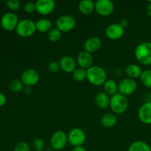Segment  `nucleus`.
<instances>
[{
    "label": "nucleus",
    "mask_w": 151,
    "mask_h": 151,
    "mask_svg": "<svg viewBox=\"0 0 151 151\" xmlns=\"http://www.w3.org/2000/svg\"><path fill=\"white\" fill-rule=\"evenodd\" d=\"M87 78L88 82L93 86H100L106 83L107 79L106 70L98 66H92L87 69Z\"/></svg>",
    "instance_id": "1"
},
{
    "label": "nucleus",
    "mask_w": 151,
    "mask_h": 151,
    "mask_svg": "<svg viewBox=\"0 0 151 151\" xmlns=\"http://www.w3.org/2000/svg\"><path fill=\"white\" fill-rule=\"evenodd\" d=\"M135 58L142 65H151V42H143L139 44L134 52Z\"/></svg>",
    "instance_id": "2"
},
{
    "label": "nucleus",
    "mask_w": 151,
    "mask_h": 151,
    "mask_svg": "<svg viewBox=\"0 0 151 151\" xmlns=\"http://www.w3.org/2000/svg\"><path fill=\"white\" fill-rule=\"evenodd\" d=\"M129 102L126 96L118 92L111 96L110 99V108L113 112L117 114H121L126 111L128 108Z\"/></svg>",
    "instance_id": "3"
},
{
    "label": "nucleus",
    "mask_w": 151,
    "mask_h": 151,
    "mask_svg": "<svg viewBox=\"0 0 151 151\" xmlns=\"http://www.w3.org/2000/svg\"><path fill=\"white\" fill-rule=\"evenodd\" d=\"M36 30L35 23L31 19H23L18 24L16 28V32L22 38H29L34 35Z\"/></svg>",
    "instance_id": "4"
},
{
    "label": "nucleus",
    "mask_w": 151,
    "mask_h": 151,
    "mask_svg": "<svg viewBox=\"0 0 151 151\" xmlns=\"http://www.w3.org/2000/svg\"><path fill=\"white\" fill-rule=\"evenodd\" d=\"M56 27L60 32H67L72 31L76 26V20L70 15L60 16L56 20Z\"/></svg>",
    "instance_id": "5"
},
{
    "label": "nucleus",
    "mask_w": 151,
    "mask_h": 151,
    "mask_svg": "<svg viewBox=\"0 0 151 151\" xmlns=\"http://www.w3.org/2000/svg\"><path fill=\"white\" fill-rule=\"evenodd\" d=\"M86 141V134L80 128H74L69 131L68 142L74 147L82 146Z\"/></svg>",
    "instance_id": "6"
},
{
    "label": "nucleus",
    "mask_w": 151,
    "mask_h": 151,
    "mask_svg": "<svg viewBox=\"0 0 151 151\" xmlns=\"http://www.w3.org/2000/svg\"><path fill=\"white\" fill-rule=\"evenodd\" d=\"M68 141V136L63 131H57L52 134L50 139V145L54 150H60L66 146Z\"/></svg>",
    "instance_id": "7"
},
{
    "label": "nucleus",
    "mask_w": 151,
    "mask_h": 151,
    "mask_svg": "<svg viewBox=\"0 0 151 151\" xmlns=\"http://www.w3.org/2000/svg\"><path fill=\"white\" fill-rule=\"evenodd\" d=\"M137 88V83L135 80L127 78L122 80L118 83V91L119 93L125 96H128L135 92Z\"/></svg>",
    "instance_id": "8"
},
{
    "label": "nucleus",
    "mask_w": 151,
    "mask_h": 151,
    "mask_svg": "<svg viewBox=\"0 0 151 151\" xmlns=\"http://www.w3.org/2000/svg\"><path fill=\"white\" fill-rule=\"evenodd\" d=\"M19 22L17 15L11 12L4 13L1 19V27L7 31H12L13 29H16Z\"/></svg>",
    "instance_id": "9"
},
{
    "label": "nucleus",
    "mask_w": 151,
    "mask_h": 151,
    "mask_svg": "<svg viewBox=\"0 0 151 151\" xmlns=\"http://www.w3.org/2000/svg\"><path fill=\"white\" fill-rule=\"evenodd\" d=\"M114 10V3L110 0H97L95 2V10L102 16H109Z\"/></svg>",
    "instance_id": "10"
},
{
    "label": "nucleus",
    "mask_w": 151,
    "mask_h": 151,
    "mask_svg": "<svg viewBox=\"0 0 151 151\" xmlns=\"http://www.w3.org/2000/svg\"><path fill=\"white\" fill-rule=\"evenodd\" d=\"M39 74L35 69H27L23 72L21 76V81L27 86H32L38 83L39 81Z\"/></svg>",
    "instance_id": "11"
},
{
    "label": "nucleus",
    "mask_w": 151,
    "mask_h": 151,
    "mask_svg": "<svg viewBox=\"0 0 151 151\" xmlns=\"http://www.w3.org/2000/svg\"><path fill=\"white\" fill-rule=\"evenodd\" d=\"M36 11L43 16H47L52 13L55 8V1L54 0H38L35 2Z\"/></svg>",
    "instance_id": "12"
},
{
    "label": "nucleus",
    "mask_w": 151,
    "mask_h": 151,
    "mask_svg": "<svg viewBox=\"0 0 151 151\" xmlns=\"http://www.w3.org/2000/svg\"><path fill=\"white\" fill-rule=\"evenodd\" d=\"M125 32V29L119 24H111L107 27L106 35L111 40H118L122 38Z\"/></svg>",
    "instance_id": "13"
},
{
    "label": "nucleus",
    "mask_w": 151,
    "mask_h": 151,
    "mask_svg": "<svg viewBox=\"0 0 151 151\" xmlns=\"http://www.w3.org/2000/svg\"><path fill=\"white\" fill-rule=\"evenodd\" d=\"M93 61H94V59H93L92 54L85 50L81 52L77 58V63L78 66L86 70L93 66Z\"/></svg>",
    "instance_id": "14"
},
{
    "label": "nucleus",
    "mask_w": 151,
    "mask_h": 151,
    "mask_svg": "<svg viewBox=\"0 0 151 151\" xmlns=\"http://www.w3.org/2000/svg\"><path fill=\"white\" fill-rule=\"evenodd\" d=\"M138 116L142 123L151 125V102L144 103L139 109Z\"/></svg>",
    "instance_id": "15"
},
{
    "label": "nucleus",
    "mask_w": 151,
    "mask_h": 151,
    "mask_svg": "<svg viewBox=\"0 0 151 151\" xmlns=\"http://www.w3.org/2000/svg\"><path fill=\"white\" fill-rule=\"evenodd\" d=\"M60 69L66 73H72L76 69V61L72 57L65 55L60 58Z\"/></svg>",
    "instance_id": "16"
},
{
    "label": "nucleus",
    "mask_w": 151,
    "mask_h": 151,
    "mask_svg": "<svg viewBox=\"0 0 151 151\" xmlns=\"http://www.w3.org/2000/svg\"><path fill=\"white\" fill-rule=\"evenodd\" d=\"M102 45V41L98 37H91L88 38L84 43V49L85 51L88 52L92 53L96 52L100 49Z\"/></svg>",
    "instance_id": "17"
},
{
    "label": "nucleus",
    "mask_w": 151,
    "mask_h": 151,
    "mask_svg": "<svg viewBox=\"0 0 151 151\" xmlns=\"http://www.w3.org/2000/svg\"><path fill=\"white\" fill-rule=\"evenodd\" d=\"M110 99L109 95H108L104 91H102L96 94L94 101L97 107L101 109H106L110 106Z\"/></svg>",
    "instance_id": "18"
},
{
    "label": "nucleus",
    "mask_w": 151,
    "mask_h": 151,
    "mask_svg": "<svg viewBox=\"0 0 151 151\" xmlns=\"http://www.w3.org/2000/svg\"><path fill=\"white\" fill-rule=\"evenodd\" d=\"M78 10L82 14H90L95 10V3L92 0H82L78 4Z\"/></svg>",
    "instance_id": "19"
},
{
    "label": "nucleus",
    "mask_w": 151,
    "mask_h": 151,
    "mask_svg": "<svg viewBox=\"0 0 151 151\" xmlns=\"http://www.w3.org/2000/svg\"><path fill=\"white\" fill-rule=\"evenodd\" d=\"M36 30L40 32H50L52 29V23L48 19H41L35 22Z\"/></svg>",
    "instance_id": "20"
},
{
    "label": "nucleus",
    "mask_w": 151,
    "mask_h": 151,
    "mask_svg": "<svg viewBox=\"0 0 151 151\" xmlns=\"http://www.w3.org/2000/svg\"><path fill=\"white\" fill-rule=\"evenodd\" d=\"M101 124L105 128H112L117 123V118L114 114L111 113L106 114L101 117Z\"/></svg>",
    "instance_id": "21"
},
{
    "label": "nucleus",
    "mask_w": 151,
    "mask_h": 151,
    "mask_svg": "<svg viewBox=\"0 0 151 151\" xmlns=\"http://www.w3.org/2000/svg\"><path fill=\"white\" fill-rule=\"evenodd\" d=\"M125 72H126L127 75L130 78L135 79V78H140L143 71L139 65L133 64L132 63V64H129L127 66Z\"/></svg>",
    "instance_id": "22"
},
{
    "label": "nucleus",
    "mask_w": 151,
    "mask_h": 151,
    "mask_svg": "<svg viewBox=\"0 0 151 151\" xmlns=\"http://www.w3.org/2000/svg\"><path fill=\"white\" fill-rule=\"evenodd\" d=\"M103 88L104 92L106 93L108 95L113 96L117 94L118 91V84L114 80H108L103 84Z\"/></svg>",
    "instance_id": "23"
},
{
    "label": "nucleus",
    "mask_w": 151,
    "mask_h": 151,
    "mask_svg": "<svg viewBox=\"0 0 151 151\" xmlns=\"http://www.w3.org/2000/svg\"><path fill=\"white\" fill-rule=\"evenodd\" d=\"M128 151H151V147L145 142L136 141L130 145Z\"/></svg>",
    "instance_id": "24"
},
{
    "label": "nucleus",
    "mask_w": 151,
    "mask_h": 151,
    "mask_svg": "<svg viewBox=\"0 0 151 151\" xmlns=\"http://www.w3.org/2000/svg\"><path fill=\"white\" fill-rule=\"evenodd\" d=\"M72 77L74 80L78 82L83 81L87 78V71L86 69H82V68H76L75 71L72 72Z\"/></svg>",
    "instance_id": "25"
},
{
    "label": "nucleus",
    "mask_w": 151,
    "mask_h": 151,
    "mask_svg": "<svg viewBox=\"0 0 151 151\" xmlns=\"http://www.w3.org/2000/svg\"><path fill=\"white\" fill-rule=\"evenodd\" d=\"M9 88L13 92H20L24 89V83L22 81L18 79L12 80L9 83Z\"/></svg>",
    "instance_id": "26"
},
{
    "label": "nucleus",
    "mask_w": 151,
    "mask_h": 151,
    "mask_svg": "<svg viewBox=\"0 0 151 151\" xmlns=\"http://www.w3.org/2000/svg\"><path fill=\"white\" fill-rule=\"evenodd\" d=\"M140 81L145 86L151 88V69L143 71L140 76Z\"/></svg>",
    "instance_id": "27"
},
{
    "label": "nucleus",
    "mask_w": 151,
    "mask_h": 151,
    "mask_svg": "<svg viewBox=\"0 0 151 151\" xmlns=\"http://www.w3.org/2000/svg\"><path fill=\"white\" fill-rule=\"evenodd\" d=\"M61 38V32L58 28H52L48 32V39L51 42H57Z\"/></svg>",
    "instance_id": "28"
},
{
    "label": "nucleus",
    "mask_w": 151,
    "mask_h": 151,
    "mask_svg": "<svg viewBox=\"0 0 151 151\" xmlns=\"http://www.w3.org/2000/svg\"><path fill=\"white\" fill-rule=\"evenodd\" d=\"M14 151H30V147L26 142H20L14 147Z\"/></svg>",
    "instance_id": "29"
},
{
    "label": "nucleus",
    "mask_w": 151,
    "mask_h": 151,
    "mask_svg": "<svg viewBox=\"0 0 151 151\" xmlns=\"http://www.w3.org/2000/svg\"><path fill=\"white\" fill-rule=\"evenodd\" d=\"M48 69L52 73H56L60 69V63L55 60H52L48 64Z\"/></svg>",
    "instance_id": "30"
},
{
    "label": "nucleus",
    "mask_w": 151,
    "mask_h": 151,
    "mask_svg": "<svg viewBox=\"0 0 151 151\" xmlns=\"http://www.w3.org/2000/svg\"><path fill=\"white\" fill-rule=\"evenodd\" d=\"M6 5L10 10H16L20 7L21 2L19 0H8L6 1Z\"/></svg>",
    "instance_id": "31"
},
{
    "label": "nucleus",
    "mask_w": 151,
    "mask_h": 151,
    "mask_svg": "<svg viewBox=\"0 0 151 151\" xmlns=\"http://www.w3.org/2000/svg\"><path fill=\"white\" fill-rule=\"evenodd\" d=\"M33 147L36 151H41L44 148V142L42 139L37 138L33 141Z\"/></svg>",
    "instance_id": "32"
},
{
    "label": "nucleus",
    "mask_w": 151,
    "mask_h": 151,
    "mask_svg": "<svg viewBox=\"0 0 151 151\" xmlns=\"http://www.w3.org/2000/svg\"><path fill=\"white\" fill-rule=\"evenodd\" d=\"M25 12L27 13H32L36 10V5L35 3L32 2V1H28L24 6Z\"/></svg>",
    "instance_id": "33"
},
{
    "label": "nucleus",
    "mask_w": 151,
    "mask_h": 151,
    "mask_svg": "<svg viewBox=\"0 0 151 151\" xmlns=\"http://www.w3.org/2000/svg\"><path fill=\"white\" fill-rule=\"evenodd\" d=\"M7 98L3 93L0 92V106H3L6 103Z\"/></svg>",
    "instance_id": "34"
},
{
    "label": "nucleus",
    "mask_w": 151,
    "mask_h": 151,
    "mask_svg": "<svg viewBox=\"0 0 151 151\" xmlns=\"http://www.w3.org/2000/svg\"><path fill=\"white\" fill-rule=\"evenodd\" d=\"M148 2L149 4H147V8H146V14L151 17V1H148Z\"/></svg>",
    "instance_id": "35"
},
{
    "label": "nucleus",
    "mask_w": 151,
    "mask_h": 151,
    "mask_svg": "<svg viewBox=\"0 0 151 151\" xmlns=\"http://www.w3.org/2000/svg\"><path fill=\"white\" fill-rule=\"evenodd\" d=\"M119 24L121 25V26L122 27L125 29V27H126L127 26H128V22L126 20V19H122V20H121L120 23H119Z\"/></svg>",
    "instance_id": "36"
},
{
    "label": "nucleus",
    "mask_w": 151,
    "mask_h": 151,
    "mask_svg": "<svg viewBox=\"0 0 151 151\" xmlns=\"http://www.w3.org/2000/svg\"><path fill=\"white\" fill-rule=\"evenodd\" d=\"M72 151H86L85 147H83V146H78V147H75L72 149Z\"/></svg>",
    "instance_id": "37"
},
{
    "label": "nucleus",
    "mask_w": 151,
    "mask_h": 151,
    "mask_svg": "<svg viewBox=\"0 0 151 151\" xmlns=\"http://www.w3.org/2000/svg\"><path fill=\"white\" fill-rule=\"evenodd\" d=\"M150 102H151V94H150Z\"/></svg>",
    "instance_id": "38"
},
{
    "label": "nucleus",
    "mask_w": 151,
    "mask_h": 151,
    "mask_svg": "<svg viewBox=\"0 0 151 151\" xmlns=\"http://www.w3.org/2000/svg\"><path fill=\"white\" fill-rule=\"evenodd\" d=\"M41 151H44V150H41Z\"/></svg>",
    "instance_id": "39"
}]
</instances>
